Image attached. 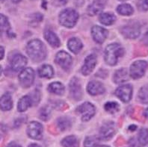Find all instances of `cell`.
Segmentation results:
<instances>
[{
  "label": "cell",
  "instance_id": "cell-33",
  "mask_svg": "<svg viewBox=\"0 0 148 147\" xmlns=\"http://www.w3.org/2000/svg\"><path fill=\"white\" fill-rule=\"evenodd\" d=\"M0 18H1V30L2 31H6L8 34V32L11 33L10 31V25L8 23L7 17L5 16H4L3 14L0 15Z\"/></svg>",
  "mask_w": 148,
  "mask_h": 147
},
{
  "label": "cell",
  "instance_id": "cell-42",
  "mask_svg": "<svg viewBox=\"0 0 148 147\" xmlns=\"http://www.w3.org/2000/svg\"><path fill=\"white\" fill-rule=\"evenodd\" d=\"M28 147H40V146L36 144H30V145H29Z\"/></svg>",
  "mask_w": 148,
  "mask_h": 147
},
{
  "label": "cell",
  "instance_id": "cell-17",
  "mask_svg": "<svg viewBox=\"0 0 148 147\" xmlns=\"http://www.w3.org/2000/svg\"><path fill=\"white\" fill-rule=\"evenodd\" d=\"M87 90L89 94L92 96L99 95L105 93V88L101 82L97 81H90L87 87Z\"/></svg>",
  "mask_w": 148,
  "mask_h": 147
},
{
  "label": "cell",
  "instance_id": "cell-7",
  "mask_svg": "<svg viewBox=\"0 0 148 147\" xmlns=\"http://www.w3.org/2000/svg\"><path fill=\"white\" fill-rule=\"evenodd\" d=\"M26 131L29 137L38 140H40L43 137V128L40 122L33 121L29 124Z\"/></svg>",
  "mask_w": 148,
  "mask_h": 147
},
{
  "label": "cell",
  "instance_id": "cell-41",
  "mask_svg": "<svg viewBox=\"0 0 148 147\" xmlns=\"http://www.w3.org/2000/svg\"><path fill=\"white\" fill-rule=\"evenodd\" d=\"M4 57V48L1 46V59Z\"/></svg>",
  "mask_w": 148,
  "mask_h": 147
},
{
  "label": "cell",
  "instance_id": "cell-38",
  "mask_svg": "<svg viewBox=\"0 0 148 147\" xmlns=\"http://www.w3.org/2000/svg\"><path fill=\"white\" fill-rule=\"evenodd\" d=\"M6 147H21V146H20L19 144H16V143H15V142H11V143H10V144H8Z\"/></svg>",
  "mask_w": 148,
  "mask_h": 147
},
{
  "label": "cell",
  "instance_id": "cell-45",
  "mask_svg": "<svg viewBox=\"0 0 148 147\" xmlns=\"http://www.w3.org/2000/svg\"><path fill=\"white\" fill-rule=\"evenodd\" d=\"M4 1H5V0H1V2H4Z\"/></svg>",
  "mask_w": 148,
  "mask_h": 147
},
{
  "label": "cell",
  "instance_id": "cell-24",
  "mask_svg": "<svg viewBox=\"0 0 148 147\" xmlns=\"http://www.w3.org/2000/svg\"><path fill=\"white\" fill-rule=\"evenodd\" d=\"M99 22L106 25H111L116 21V16L112 13H103L99 16Z\"/></svg>",
  "mask_w": 148,
  "mask_h": 147
},
{
  "label": "cell",
  "instance_id": "cell-32",
  "mask_svg": "<svg viewBox=\"0 0 148 147\" xmlns=\"http://www.w3.org/2000/svg\"><path fill=\"white\" fill-rule=\"evenodd\" d=\"M104 108L108 113H114L119 111V105L114 102H106L104 105Z\"/></svg>",
  "mask_w": 148,
  "mask_h": 147
},
{
  "label": "cell",
  "instance_id": "cell-3",
  "mask_svg": "<svg viewBox=\"0 0 148 147\" xmlns=\"http://www.w3.org/2000/svg\"><path fill=\"white\" fill-rule=\"evenodd\" d=\"M79 19V14L74 9L67 8L60 13L59 23L64 27L73 28Z\"/></svg>",
  "mask_w": 148,
  "mask_h": 147
},
{
  "label": "cell",
  "instance_id": "cell-2",
  "mask_svg": "<svg viewBox=\"0 0 148 147\" xmlns=\"http://www.w3.org/2000/svg\"><path fill=\"white\" fill-rule=\"evenodd\" d=\"M124 54V49L118 43H112L107 46L105 50V61L108 65L114 66L118 58Z\"/></svg>",
  "mask_w": 148,
  "mask_h": 147
},
{
  "label": "cell",
  "instance_id": "cell-25",
  "mask_svg": "<svg viewBox=\"0 0 148 147\" xmlns=\"http://www.w3.org/2000/svg\"><path fill=\"white\" fill-rule=\"evenodd\" d=\"M40 77L45 79H51L54 75V70L50 65H43L38 70Z\"/></svg>",
  "mask_w": 148,
  "mask_h": 147
},
{
  "label": "cell",
  "instance_id": "cell-14",
  "mask_svg": "<svg viewBox=\"0 0 148 147\" xmlns=\"http://www.w3.org/2000/svg\"><path fill=\"white\" fill-rule=\"evenodd\" d=\"M27 64V59L23 55L17 54L13 57L11 61V66L14 71L18 72L22 70Z\"/></svg>",
  "mask_w": 148,
  "mask_h": 147
},
{
  "label": "cell",
  "instance_id": "cell-10",
  "mask_svg": "<svg viewBox=\"0 0 148 147\" xmlns=\"http://www.w3.org/2000/svg\"><path fill=\"white\" fill-rule=\"evenodd\" d=\"M141 32V26L138 23H131L128 25H125L122 29V34L123 36L130 39H135L138 38Z\"/></svg>",
  "mask_w": 148,
  "mask_h": 147
},
{
  "label": "cell",
  "instance_id": "cell-28",
  "mask_svg": "<svg viewBox=\"0 0 148 147\" xmlns=\"http://www.w3.org/2000/svg\"><path fill=\"white\" fill-rule=\"evenodd\" d=\"M117 11L121 15L130 16V15H132L133 14L134 10L133 8L129 4H122V5H120L117 8Z\"/></svg>",
  "mask_w": 148,
  "mask_h": 147
},
{
  "label": "cell",
  "instance_id": "cell-21",
  "mask_svg": "<svg viewBox=\"0 0 148 147\" xmlns=\"http://www.w3.org/2000/svg\"><path fill=\"white\" fill-rule=\"evenodd\" d=\"M0 104H1V109L2 111H9L12 108L13 102L12 98L10 93H6L1 97L0 100Z\"/></svg>",
  "mask_w": 148,
  "mask_h": 147
},
{
  "label": "cell",
  "instance_id": "cell-5",
  "mask_svg": "<svg viewBox=\"0 0 148 147\" xmlns=\"http://www.w3.org/2000/svg\"><path fill=\"white\" fill-rule=\"evenodd\" d=\"M147 63L145 61H138L134 62L130 66V76L133 79H138L145 75Z\"/></svg>",
  "mask_w": 148,
  "mask_h": 147
},
{
  "label": "cell",
  "instance_id": "cell-43",
  "mask_svg": "<svg viewBox=\"0 0 148 147\" xmlns=\"http://www.w3.org/2000/svg\"><path fill=\"white\" fill-rule=\"evenodd\" d=\"M14 3H18V2H20L21 0H11Z\"/></svg>",
  "mask_w": 148,
  "mask_h": 147
},
{
  "label": "cell",
  "instance_id": "cell-6",
  "mask_svg": "<svg viewBox=\"0 0 148 147\" xmlns=\"http://www.w3.org/2000/svg\"><path fill=\"white\" fill-rule=\"evenodd\" d=\"M34 72L30 67L23 69L19 75L20 84L23 88H29L34 82Z\"/></svg>",
  "mask_w": 148,
  "mask_h": 147
},
{
  "label": "cell",
  "instance_id": "cell-44",
  "mask_svg": "<svg viewBox=\"0 0 148 147\" xmlns=\"http://www.w3.org/2000/svg\"><path fill=\"white\" fill-rule=\"evenodd\" d=\"M97 147H110V146H106V145H101V146H98Z\"/></svg>",
  "mask_w": 148,
  "mask_h": 147
},
{
  "label": "cell",
  "instance_id": "cell-1",
  "mask_svg": "<svg viewBox=\"0 0 148 147\" xmlns=\"http://www.w3.org/2000/svg\"><path fill=\"white\" fill-rule=\"evenodd\" d=\"M28 55L32 61L40 62L46 57V47L39 40H32L29 41L26 46Z\"/></svg>",
  "mask_w": 148,
  "mask_h": 147
},
{
  "label": "cell",
  "instance_id": "cell-11",
  "mask_svg": "<svg viewBox=\"0 0 148 147\" xmlns=\"http://www.w3.org/2000/svg\"><path fill=\"white\" fill-rule=\"evenodd\" d=\"M115 94L121 101L128 102L132 96V87L131 84H126L117 88Z\"/></svg>",
  "mask_w": 148,
  "mask_h": 147
},
{
  "label": "cell",
  "instance_id": "cell-19",
  "mask_svg": "<svg viewBox=\"0 0 148 147\" xmlns=\"http://www.w3.org/2000/svg\"><path fill=\"white\" fill-rule=\"evenodd\" d=\"M44 38L47 40V41L53 47L57 48L60 46L61 43L58 39V36L53 32V31L47 30L44 32Z\"/></svg>",
  "mask_w": 148,
  "mask_h": 147
},
{
  "label": "cell",
  "instance_id": "cell-15",
  "mask_svg": "<svg viewBox=\"0 0 148 147\" xmlns=\"http://www.w3.org/2000/svg\"><path fill=\"white\" fill-rule=\"evenodd\" d=\"M97 64V57L95 55H89L85 60V63L82 67V73L84 75H88L94 70Z\"/></svg>",
  "mask_w": 148,
  "mask_h": 147
},
{
  "label": "cell",
  "instance_id": "cell-37",
  "mask_svg": "<svg viewBox=\"0 0 148 147\" xmlns=\"http://www.w3.org/2000/svg\"><path fill=\"white\" fill-rule=\"evenodd\" d=\"M142 43L145 44V45L148 46V31L145 34L144 37L142 38Z\"/></svg>",
  "mask_w": 148,
  "mask_h": 147
},
{
  "label": "cell",
  "instance_id": "cell-27",
  "mask_svg": "<svg viewBox=\"0 0 148 147\" xmlns=\"http://www.w3.org/2000/svg\"><path fill=\"white\" fill-rule=\"evenodd\" d=\"M62 145L64 147H79V140L73 135L67 136L62 140Z\"/></svg>",
  "mask_w": 148,
  "mask_h": 147
},
{
  "label": "cell",
  "instance_id": "cell-20",
  "mask_svg": "<svg viewBox=\"0 0 148 147\" xmlns=\"http://www.w3.org/2000/svg\"><path fill=\"white\" fill-rule=\"evenodd\" d=\"M67 46L73 53L78 54L82 48V43L79 39L76 38H73L69 40Z\"/></svg>",
  "mask_w": 148,
  "mask_h": 147
},
{
  "label": "cell",
  "instance_id": "cell-40",
  "mask_svg": "<svg viewBox=\"0 0 148 147\" xmlns=\"http://www.w3.org/2000/svg\"><path fill=\"white\" fill-rule=\"evenodd\" d=\"M136 129H137V126H130V128H129V129L132 130V131H135V130H136Z\"/></svg>",
  "mask_w": 148,
  "mask_h": 147
},
{
  "label": "cell",
  "instance_id": "cell-34",
  "mask_svg": "<svg viewBox=\"0 0 148 147\" xmlns=\"http://www.w3.org/2000/svg\"><path fill=\"white\" fill-rule=\"evenodd\" d=\"M51 111L48 108H43L40 111V117L42 120L47 121V120H49V117H50Z\"/></svg>",
  "mask_w": 148,
  "mask_h": 147
},
{
  "label": "cell",
  "instance_id": "cell-31",
  "mask_svg": "<svg viewBox=\"0 0 148 147\" xmlns=\"http://www.w3.org/2000/svg\"><path fill=\"white\" fill-rule=\"evenodd\" d=\"M57 125H58V129H61L62 131H64V130H67L71 127V122L68 120V118L61 117L57 120Z\"/></svg>",
  "mask_w": 148,
  "mask_h": 147
},
{
  "label": "cell",
  "instance_id": "cell-4",
  "mask_svg": "<svg viewBox=\"0 0 148 147\" xmlns=\"http://www.w3.org/2000/svg\"><path fill=\"white\" fill-rule=\"evenodd\" d=\"M76 111L82 116V121L88 122L94 116L96 109L94 105L90 102H84L83 104L78 107Z\"/></svg>",
  "mask_w": 148,
  "mask_h": 147
},
{
  "label": "cell",
  "instance_id": "cell-22",
  "mask_svg": "<svg viewBox=\"0 0 148 147\" xmlns=\"http://www.w3.org/2000/svg\"><path fill=\"white\" fill-rule=\"evenodd\" d=\"M32 104V99L29 96H24L19 100L17 109L20 112H24Z\"/></svg>",
  "mask_w": 148,
  "mask_h": 147
},
{
  "label": "cell",
  "instance_id": "cell-13",
  "mask_svg": "<svg viewBox=\"0 0 148 147\" xmlns=\"http://www.w3.org/2000/svg\"><path fill=\"white\" fill-rule=\"evenodd\" d=\"M108 31L104 28L99 26V25H94L91 29V35L94 41L97 43H103L106 39L108 36Z\"/></svg>",
  "mask_w": 148,
  "mask_h": 147
},
{
  "label": "cell",
  "instance_id": "cell-9",
  "mask_svg": "<svg viewBox=\"0 0 148 147\" xmlns=\"http://www.w3.org/2000/svg\"><path fill=\"white\" fill-rule=\"evenodd\" d=\"M131 147H143L148 144V129H141L136 138H132L130 141Z\"/></svg>",
  "mask_w": 148,
  "mask_h": 147
},
{
  "label": "cell",
  "instance_id": "cell-46",
  "mask_svg": "<svg viewBox=\"0 0 148 147\" xmlns=\"http://www.w3.org/2000/svg\"><path fill=\"white\" fill-rule=\"evenodd\" d=\"M120 1H126V0H120Z\"/></svg>",
  "mask_w": 148,
  "mask_h": 147
},
{
  "label": "cell",
  "instance_id": "cell-29",
  "mask_svg": "<svg viewBox=\"0 0 148 147\" xmlns=\"http://www.w3.org/2000/svg\"><path fill=\"white\" fill-rule=\"evenodd\" d=\"M138 99L143 104H148V85H145L140 89Z\"/></svg>",
  "mask_w": 148,
  "mask_h": 147
},
{
  "label": "cell",
  "instance_id": "cell-8",
  "mask_svg": "<svg viewBox=\"0 0 148 147\" xmlns=\"http://www.w3.org/2000/svg\"><path fill=\"white\" fill-rule=\"evenodd\" d=\"M115 124L113 122H107L104 123L99 130V137L101 140H110L115 134Z\"/></svg>",
  "mask_w": 148,
  "mask_h": 147
},
{
  "label": "cell",
  "instance_id": "cell-26",
  "mask_svg": "<svg viewBox=\"0 0 148 147\" xmlns=\"http://www.w3.org/2000/svg\"><path fill=\"white\" fill-rule=\"evenodd\" d=\"M48 90L50 93L56 95H62L64 92V86L60 82H53L49 85Z\"/></svg>",
  "mask_w": 148,
  "mask_h": 147
},
{
  "label": "cell",
  "instance_id": "cell-16",
  "mask_svg": "<svg viewBox=\"0 0 148 147\" xmlns=\"http://www.w3.org/2000/svg\"><path fill=\"white\" fill-rule=\"evenodd\" d=\"M107 0H94L88 8V14L90 16H95L101 12L105 7Z\"/></svg>",
  "mask_w": 148,
  "mask_h": 147
},
{
  "label": "cell",
  "instance_id": "cell-30",
  "mask_svg": "<svg viewBox=\"0 0 148 147\" xmlns=\"http://www.w3.org/2000/svg\"><path fill=\"white\" fill-rule=\"evenodd\" d=\"M99 137L97 136H90L86 137L84 142L85 147H97L99 142Z\"/></svg>",
  "mask_w": 148,
  "mask_h": 147
},
{
  "label": "cell",
  "instance_id": "cell-36",
  "mask_svg": "<svg viewBox=\"0 0 148 147\" xmlns=\"http://www.w3.org/2000/svg\"><path fill=\"white\" fill-rule=\"evenodd\" d=\"M53 3L56 6H62L67 3V0H53Z\"/></svg>",
  "mask_w": 148,
  "mask_h": 147
},
{
  "label": "cell",
  "instance_id": "cell-39",
  "mask_svg": "<svg viewBox=\"0 0 148 147\" xmlns=\"http://www.w3.org/2000/svg\"><path fill=\"white\" fill-rule=\"evenodd\" d=\"M143 114H144V116H145L147 119H148V108H146V109L144 111Z\"/></svg>",
  "mask_w": 148,
  "mask_h": 147
},
{
  "label": "cell",
  "instance_id": "cell-18",
  "mask_svg": "<svg viewBox=\"0 0 148 147\" xmlns=\"http://www.w3.org/2000/svg\"><path fill=\"white\" fill-rule=\"evenodd\" d=\"M70 91L73 99L76 100L82 99V88L76 78H73L70 83Z\"/></svg>",
  "mask_w": 148,
  "mask_h": 147
},
{
  "label": "cell",
  "instance_id": "cell-35",
  "mask_svg": "<svg viewBox=\"0 0 148 147\" xmlns=\"http://www.w3.org/2000/svg\"><path fill=\"white\" fill-rule=\"evenodd\" d=\"M138 8L142 11H148V0H139L138 2Z\"/></svg>",
  "mask_w": 148,
  "mask_h": 147
},
{
  "label": "cell",
  "instance_id": "cell-12",
  "mask_svg": "<svg viewBox=\"0 0 148 147\" xmlns=\"http://www.w3.org/2000/svg\"><path fill=\"white\" fill-rule=\"evenodd\" d=\"M56 61L62 68L67 70L70 69L72 64V57L66 52L61 51L56 55Z\"/></svg>",
  "mask_w": 148,
  "mask_h": 147
},
{
  "label": "cell",
  "instance_id": "cell-23",
  "mask_svg": "<svg viewBox=\"0 0 148 147\" xmlns=\"http://www.w3.org/2000/svg\"><path fill=\"white\" fill-rule=\"evenodd\" d=\"M129 79L128 72L126 69H120L117 70L114 75V81L117 84H121Z\"/></svg>",
  "mask_w": 148,
  "mask_h": 147
}]
</instances>
